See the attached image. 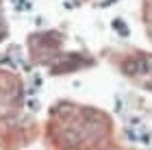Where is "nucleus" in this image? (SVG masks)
Listing matches in <instances>:
<instances>
[{
	"mask_svg": "<svg viewBox=\"0 0 152 150\" xmlns=\"http://www.w3.org/2000/svg\"><path fill=\"white\" fill-rule=\"evenodd\" d=\"M122 72L128 76H143L152 74V54H137L122 63Z\"/></svg>",
	"mask_w": 152,
	"mask_h": 150,
	"instance_id": "nucleus-1",
	"label": "nucleus"
}]
</instances>
